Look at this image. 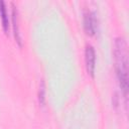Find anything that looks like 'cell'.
Listing matches in <instances>:
<instances>
[{"mask_svg":"<svg viewBox=\"0 0 129 129\" xmlns=\"http://www.w3.org/2000/svg\"><path fill=\"white\" fill-rule=\"evenodd\" d=\"M114 55L116 63V73L119 81L120 88L125 98H127L128 91V52L127 43L123 37L115 39L114 44Z\"/></svg>","mask_w":129,"mask_h":129,"instance_id":"obj_1","label":"cell"},{"mask_svg":"<svg viewBox=\"0 0 129 129\" xmlns=\"http://www.w3.org/2000/svg\"><path fill=\"white\" fill-rule=\"evenodd\" d=\"M85 62L86 69L90 76L94 77L95 67H96V53L92 45H87L85 49Z\"/></svg>","mask_w":129,"mask_h":129,"instance_id":"obj_2","label":"cell"},{"mask_svg":"<svg viewBox=\"0 0 129 129\" xmlns=\"http://www.w3.org/2000/svg\"><path fill=\"white\" fill-rule=\"evenodd\" d=\"M84 28L89 35H94L97 31V19L93 11H87L84 14Z\"/></svg>","mask_w":129,"mask_h":129,"instance_id":"obj_3","label":"cell"},{"mask_svg":"<svg viewBox=\"0 0 129 129\" xmlns=\"http://www.w3.org/2000/svg\"><path fill=\"white\" fill-rule=\"evenodd\" d=\"M12 23H13V32H14V37L16 39V42L19 44V46L22 45V40H21V35H20V30H19V20H18V11L16 7L12 4Z\"/></svg>","mask_w":129,"mask_h":129,"instance_id":"obj_4","label":"cell"},{"mask_svg":"<svg viewBox=\"0 0 129 129\" xmlns=\"http://www.w3.org/2000/svg\"><path fill=\"white\" fill-rule=\"evenodd\" d=\"M0 16H1V21H2V27L5 33H8L9 29V20H8V14L6 11V6L4 1H0Z\"/></svg>","mask_w":129,"mask_h":129,"instance_id":"obj_5","label":"cell"},{"mask_svg":"<svg viewBox=\"0 0 129 129\" xmlns=\"http://www.w3.org/2000/svg\"><path fill=\"white\" fill-rule=\"evenodd\" d=\"M38 100H39V104H40L41 106H44V101H45V85H44L43 80H41L40 85H39Z\"/></svg>","mask_w":129,"mask_h":129,"instance_id":"obj_6","label":"cell"}]
</instances>
